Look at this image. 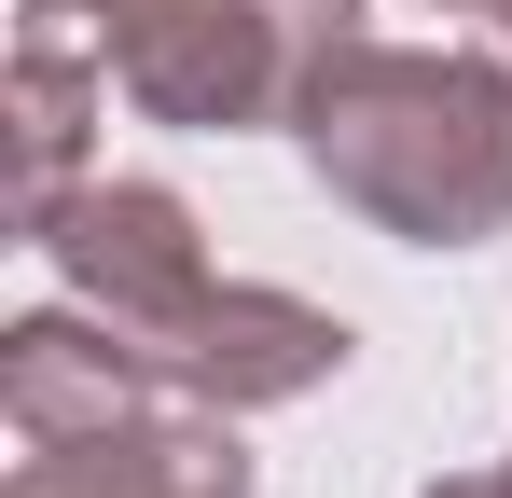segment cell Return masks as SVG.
<instances>
[{
  "label": "cell",
  "mask_w": 512,
  "mask_h": 498,
  "mask_svg": "<svg viewBox=\"0 0 512 498\" xmlns=\"http://www.w3.org/2000/svg\"><path fill=\"white\" fill-rule=\"evenodd\" d=\"M305 166L402 249L512 236V56L485 42H333L305 111Z\"/></svg>",
  "instance_id": "cell-1"
},
{
  "label": "cell",
  "mask_w": 512,
  "mask_h": 498,
  "mask_svg": "<svg viewBox=\"0 0 512 498\" xmlns=\"http://www.w3.org/2000/svg\"><path fill=\"white\" fill-rule=\"evenodd\" d=\"M333 42H360V0H167L111 42V83L153 125H291Z\"/></svg>",
  "instance_id": "cell-2"
},
{
  "label": "cell",
  "mask_w": 512,
  "mask_h": 498,
  "mask_svg": "<svg viewBox=\"0 0 512 498\" xmlns=\"http://www.w3.org/2000/svg\"><path fill=\"white\" fill-rule=\"evenodd\" d=\"M28 236L56 249V277H70L97 319L139 346V360H153V346L222 291V277H208V249H194V208H180L167 180H70Z\"/></svg>",
  "instance_id": "cell-3"
},
{
  "label": "cell",
  "mask_w": 512,
  "mask_h": 498,
  "mask_svg": "<svg viewBox=\"0 0 512 498\" xmlns=\"http://www.w3.org/2000/svg\"><path fill=\"white\" fill-rule=\"evenodd\" d=\"M153 374H167L180 402H222V415L305 402V388H333V374H346V319H333V305H305V291L222 277V291H208V305L153 346Z\"/></svg>",
  "instance_id": "cell-4"
},
{
  "label": "cell",
  "mask_w": 512,
  "mask_h": 498,
  "mask_svg": "<svg viewBox=\"0 0 512 498\" xmlns=\"http://www.w3.org/2000/svg\"><path fill=\"white\" fill-rule=\"evenodd\" d=\"M250 443L222 402H139L111 429H70V443H28L14 498H250Z\"/></svg>",
  "instance_id": "cell-5"
},
{
  "label": "cell",
  "mask_w": 512,
  "mask_h": 498,
  "mask_svg": "<svg viewBox=\"0 0 512 498\" xmlns=\"http://www.w3.org/2000/svg\"><path fill=\"white\" fill-rule=\"evenodd\" d=\"M139 402H180L167 374L125 346V332L97 319H14L0 332V415H14V443H70V429H111V415H139Z\"/></svg>",
  "instance_id": "cell-6"
},
{
  "label": "cell",
  "mask_w": 512,
  "mask_h": 498,
  "mask_svg": "<svg viewBox=\"0 0 512 498\" xmlns=\"http://www.w3.org/2000/svg\"><path fill=\"white\" fill-rule=\"evenodd\" d=\"M111 97V56L84 42H14V125H28V222L70 194V166H84V111Z\"/></svg>",
  "instance_id": "cell-7"
},
{
  "label": "cell",
  "mask_w": 512,
  "mask_h": 498,
  "mask_svg": "<svg viewBox=\"0 0 512 498\" xmlns=\"http://www.w3.org/2000/svg\"><path fill=\"white\" fill-rule=\"evenodd\" d=\"M139 14H167V0H28V42H84V56H111Z\"/></svg>",
  "instance_id": "cell-8"
},
{
  "label": "cell",
  "mask_w": 512,
  "mask_h": 498,
  "mask_svg": "<svg viewBox=\"0 0 512 498\" xmlns=\"http://www.w3.org/2000/svg\"><path fill=\"white\" fill-rule=\"evenodd\" d=\"M457 14H471V42H485V56H512V0H457Z\"/></svg>",
  "instance_id": "cell-9"
},
{
  "label": "cell",
  "mask_w": 512,
  "mask_h": 498,
  "mask_svg": "<svg viewBox=\"0 0 512 498\" xmlns=\"http://www.w3.org/2000/svg\"><path fill=\"white\" fill-rule=\"evenodd\" d=\"M429 498H512V471H457V485H429Z\"/></svg>",
  "instance_id": "cell-10"
},
{
  "label": "cell",
  "mask_w": 512,
  "mask_h": 498,
  "mask_svg": "<svg viewBox=\"0 0 512 498\" xmlns=\"http://www.w3.org/2000/svg\"><path fill=\"white\" fill-rule=\"evenodd\" d=\"M443 14H457V0H443Z\"/></svg>",
  "instance_id": "cell-11"
}]
</instances>
